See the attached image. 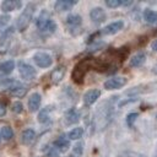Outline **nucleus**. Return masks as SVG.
Wrapping results in <instances>:
<instances>
[{
	"label": "nucleus",
	"mask_w": 157,
	"mask_h": 157,
	"mask_svg": "<svg viewBox=\"0 0 157 157\" xmlns=\"http://www.w3.org/2000/svg\"><path fill=\"white\" fill-rule=\"evenodd\" d=\"M36 26L40 32H45V33H54L56 29V23L54 22V20L50 18V15L48 11L43 10L39 16L36 20Z\"/></svg>",
	"instance_id": "nucleus-1"
},
{
	"label": "nucleus",
	"mask_w": 157,
	"mask_h": 157,
	"mask_svg": "<svg viewBox=\"0 0 157 157\" xmlns=\"http://www.w3.org/2000/svg\"><path fill=\"white\" fill-rule=\"evenodd\" d=\"M34 9H36V5L29 2L26 5V7L23 9V11L21 12V15L18 16L17 18V22H16V27L20 32H23L31 23L32 18H33V13H34Z\"/></svg>",
	"instance_id": "nucleus-2"
},
{
	"label": "nucleus",
	"mask_w": 157,
	"mask_h": 157,
	"mask_svg": "<svg viewBox=\"0 0 157 157\" xmlns=\"http://www.w3.org/2000/svg\"><path fill=\"white\" fill-rule=\"evenodd\" d=\"M18 72H20L21 77L23 80H27V81L34 80L36 76H37V70L32 65H29V64H27L25 61H20L18 63Z\"/></svg>",
	"instance_id": "nucleus-3"
},
{
	"label": "nucleus",
	"mask_w": 157,
	"mask_h": 157,
	"mask_svg": "<svg viewBox=\"0 0 157 157\" xmlns=\"http://www.w3.org/2000/svg\"><path fill=\"white\" fill-rule=\"evenodd\" d=\"M33 61H34V64H36L38 67L47 69V67L52 66V64H53V58H52L48 53L37 52V53L33 55Z\"/></svg>",
	"instance_id": "nucleus-4"
},
{
	"label": "nucleus",
	"mask_w": 157,
	"mask_h": 157,
	"mask_svg": "<svg viewBox=\"0 0 157 157\" xmlns=\"http://www.w3.org/2000/svg\"><path fill=\"white\" fill-rule=\"evenodd\" d=\"M126 82H128L126 77H124V76H114V77L108 78L103 83V86L108 91H114V90H119V88L124 87L126 85Z\"/></svg>",
	"instance_id": "nucleus-5"
},
{
	"label": "nucleus",
	"mask_w": 157,
	"mask_h": 157,
	"mask_svg": "<svg viewBox=\"0 0 157 157\" xmlns=\"http://www.w3.org/2000/svg\"><path fill=\"white\" fill-rule=\"evenodd\" d=\"M123 27H124V21L118 20V21H114V22L107 25L105 27H103L102 31H101V33L104 34V36H112V34H115L119 31H121Z\"/></svg>",
	"instance_id": "nucleus-6"
},
{
	"label": "nucleus",
	"mask_w": 157,
	"mask_h": 157,
	"mask_svg": "<svg viewBox=\"0 0 157 157\" xmlns=\"http://www.w3.org/2000/svg\"><path fill=\"white\" fill-rule=\"evenodd\" d=\"M90 18L92 20L93 23H97V25H98V23H102V22L105 21L107 13H105V11H104L102 7L97 6V7H93V9L90 11Z\"/></svg>",
	"instance_id": "nucleus-7"
},
{
	"label": "nucleus",
	"mask_w": 157,
	"mask_h": 157,
	"mask_svg": "<svg viewBox=\"0 0 157 157\" xmlns=\"http://www.w3.org/2000/svg\"><path fill=\"white\" fill-rule=\"evenodd\" d=\"M87 71V66L85 65V63H80L75 66L74 71H72V80L76 82V83H81L83 81V77H85V74Z\"/></svg>",
	"instance_id": "nucleus-8"
},
{
	"label": "nucleus",
	"mask_w": 157,
	"mask_h": 157,
	"mask_svg": "<svg viewBox=\"0 0 157 157\" xmlns=\"http://www.w3.org/2000/svg\"><path fill=\"white\" fill-rule=\"evenodd\" d=\"M101 96V91L98 88H92V90H88L85 94H83V103L86 105H92L93 103L97 102V99L99 98Z\"/></svg>",
	"instance_id": "nucleus-9"
},
{
	"label": "nucleus",
	"mask_w": 157,
	"mask_h": 157,
	"mask_svg": "<svg viewBox=\"0 0 157 157\" xmlns=\"http://www.w3.org/2000/svg\"><path fill=\"white\" fill-rule=\"evenodd\" d=\"M9 92H10L12 96L22 97V96H25V94H26V92H27V86H26V85H23V83H22V82H20V81L15 80V82H13V83H12V86L10 87Z\"/></svg>",
	"instance_id": "nucleus-10"
},
{
	"label": "nucleus",
	"mask_w": 157,
	"mask_h": 157,
	"mask_svg": "<svg viewBox=\"0 0 157 157\" xmlns=\"http://www.w3.org/2000/svg\"><path fill=\"white\" fill-rule=\"evenodd\" d=\"M76 4H77V1H75V0H58L54 4V9L58 12H64V11L71 10Z\"/></svg>",
	"instance_id": "nucleus-11"
},
{
	"label": "nucleus",
	"mask_w": 157,
	"mask_h": 157,
	"mask_svg": "<svg viewBox=\"0 0 157 157\" xmlns=\"http://www.w3.org/2000/svg\"><path fill=\"white\" fill-rule=\"evenodd\" d=\"M40 102H42V97H40V94L38 93V92H34V93H32L31 96H29V98H28V109H29V112H32V113H34V112H37L38 109H39V107H40Z\"/></svg>",
	"instance_id": "nucleus-12"
},
{
	"label": "nucleus",
	"mask_w": 157,
	"mask_h": 157,
	"mask_svg": "<svg viewBox=\"0 0 157 157\" xmlns=\"http://www.w3.org/2000/svg\"><path fill=\"white\" fill-rule=\"evenodd\" d=\"M145 61H146V54L142 53V52H139V53H136L135 55H132L130 58L129 66L130 67H140L145 64Z\"/></svg>",
	"instance_id": "nucleus-13"
},
{
	"label": "nucleus",
	"mask_w": 157,
	"mask_h": 157,
	"mask_svg": "<svg viewBox=\"0 0 157 157\" xmlns=\"http://www.w3.org/2000/svg\"><path fill=\"white\" fill-rule=\"evenodd\" d=\"M64 120H65V124H66V125L76 124V123H78V120H80V113L77 112V109L71 108L70 110H67V112L65 113Z\"/></svg>",
	"instance_id": "nucleus-14"
},
{
	"label": "nucleus",
	"mask_w": 157,
	"mask_h": 157,
	"mask_svg": "<svg viewBox=\"0 0 157 157\" xmlns=\"http://www.w3.org/2000/svg\"><path fill=\"white\" fill-rule=\"evenodd\" d=\"M70 147V140L65 136H59L54 141V148H56L59 152H66Z\"/></svg>",
	"instance_id": "nucleus-15"
},
{
	"label": "nucleus",
	"mask_w": 157,
	"mask_h": 157,
	"mask_svg": "<svg viewBox=\"0 0 157 157\" xmlns=\"http://www.w3.org/2000/svg\"><path fill=\"white\" fill-rule=\"evenodd\" d=\"M64 76H65V67L64 66H58V67H55L52 71L50 80H52V82L54 85H58L59 82H61V80L64 78Z\"/></svg>",
	"instance_id": "nucleus-16"
},
{
	"label": "nucleus",
	"mask_w": 157,
	"mask_h": 157,
	"mask_svg": "<svg viewBox=\"0 0 157 157\" xmlns=\"http://www.w3.org/2000/svg\"><path fill=\"white\" fill-rule=\"evenodd\" d=\"M21 2L17 1V0H5L1 2L0 7L4 12H10V11H13V10H17L21 7Z\"/></svg>",
	"instance_id": "nucleus-17"
},
{
	"label": "nucleus",
	"mask_w": 157,
	"mask_h": 157,
	"mask_svg": "<svg viewBox=\"0 0 157 157\" xmlns=\"http://www.w3.org/2000/svg\"><path fill=\"white\" fill-rule=\"evenodd\" d=\"M36 139V131L33 129H26L21 132V142L23 145H31Z\"/></svg>",
	"instance_id": "nucleus-18"
},
{
	"label": "nucleus",
	"mask_w": 157,
	"mask_h": 157,
	"mask_svg": "<svg viewBox=\"0 0 157 157\" xmlns=\"http://www.w3.org/2000/svg\"><path fill=\"white\" fill-rule=\"evenodd\" d=\"M81 23H82V17L77 13H70L66 17V25L70 28H77L81 26Z\"/></svg>",
	"instance_id": "nucleus-19"
},
{
	"label": "nucleus",
	"mask_w": 157,
	"mask_h": 157,
	"mask_svg": "<svg viewBox=\"0 0 157 157\" xmlns=\"http://www.w3.org/2000/svg\"><path fill=\"white\" fill-rule=\"evenodd\" d=\"M144 20L150 23V25H155L157 23V12L151 10V9H146L144 11Z\"/></svg>",
	"instance_id": "nucleus-20"
},
{
	"label": "nucleus",
	"mask_w": 157,
	"mask_h": 157,
	"mask_svg": "<svg viewBox=\"0 0 157 157\" xmlns=\"http://www.w3.org/2000/svg\"><path fill=\"white\" fill-rule=\"evenodd\" d=\"M15 69V61L13 60H6V61H2L0 64V71L5 75H9Z\"/></svg>",
	"instance_id": "nucleus-21"
},
{
	"label": "nucleus",
	"mask_w": 157,
	"mask_h": 157,
	"mask_svg": "<svg viewBox=\"0 0 157 157\" xmlns=\"http://www.w3.org/2000/svg\"><path fill=\"white\" fill-rule=\"evenodd\" d=\"M83 135V128H74L67 132V139L69 140H78Z\"/></svg>",
	"instance_id": "nucleus-22"
},
{
	"label": "nucleus",
	"mask_w": 157,
	"mask_h": 157,
	"mask_svg": "<svg viewBox=\"0 0 157 157\" xmlns=\"http://www.w3.org/2000/svg\"><path fill=\"white\" fill-rule=\"evenodd\" d=\"M49 112H50V107H45V108H43L39 112V114H38V121L40 124H45V123L49 121V119H50Z\"/></svg>",
	"instance_id": "nucleus-23"
},
{
	"label": "nucleus",
	"mask_w": 157,
	"mask_h": 157,
	"mask_svg": "<svg viewBox=\"0 0 157 157\" xmlns=\"http://www.w3.org/2000/svg\"><path fill=\"white\" fill-rule=\"evenodd\" d=\"M82 153H83V142L80 141V142H77V144L74 145V147H72V153H71L70 157H81Z\"/></svg>",
	"instance_id": "nucleus-24"
},
{
	"label": "nucleus",
	"mask_w": 157,
	"mask_h": 157,
	"mask_svg": "<svg viewBox=\"0 0 157 157\" xmlns=\"http://www.w3.org/2000/svg\"><path fill=\"white\" fill-rule=\"evenodd\" d=\"M1 136L4 140H10L13 136V131L10 126H2L1 128Z\"/></svg>",
	"instance_id": "nucleus-25"
},
{
	"label": "nucleus",
	"mask_w": 157,
	"mask_h": 157,
	"mask_svg": "<svg viewBox=\"0 0 157 157\" xmlns=\"http://www.w3.org/2000/svg\"><path fill=\"white\" fill-rule=\"evenodd\" d=\"M11 109H12L13 113L20 114V113L23 112V104H22L20 101H16V102H13V103L11 104Z\"/></svg>",
	"instance_id": "nucleus-26"
},
{
	"label": "nucleus",
	"mask_w": 157,
	"mask_h": 157,
	"mask_svg": "<svg viewBox=\"0 0 157 157\" xmlns=\"http://www.w3.org/2000/svg\"><path fill=\"white\" fill-rule=\"evenodd\" d=\"M137 117H139L137 113H129V114L126 115V124H128V126L132 128V126H134V123H135L136 119H137Z\"/></svg>",
	"instance_id": "nucleus-27"
},
{
	"label": "nucleus",
	"mask_w": 157,
	"mask_h": 157,
	"mask_svg": "<svg viewBox=\"0 0 157 157\" xmlns=\"http://www.w3.org/2000/svg\"><path fill=\"white\" fill-rule=\"evenodd\" d=\"M121 4H123V0H105V5L110 9L119 7V6H121Z\"/></svg>",
	"instance_id": "nucleus-28"
},
{
	"label": "nucleus",
	"mask_w": 157,
	"mask_h": 157,
	"mask_svg": "<svg viewBox=\"0 0 157 157\" xmlns=\"http://www.w3.org/2000/svg\"><path fill=\"white\" fill-rule=\"evenodd\" d=\"M10 22V16L9 15H1L0 16V28L5 27Z\"/></svg>",
	"instance_id": "nucleus-29"
},
{
	"label": "nucleus",
	"mask_w": 157,
	"mask_h": 157,
	"mask_svg": "<svg viewBox=\"0 0 157 157\" xmlns=\"http://www.w3.org/2000/svg\"><path fill=\"white\" fill-rule=\"evenodd\" d=\"M48 157H59V151L54 147H52L48 152Z\"/></svg>",
	"instance_id": "nucleus-30"
},
{
	"label": "nucleus",
	"mask_w": 157,
	"mask_h": 157,
	"mask_svg": "<svg viewBox=\"0 0 157 157\" xmlns=\"http://www.w3.org/2000/svg\"><path fill=\"white\" fill-rule=\"evenodd\" d=\"M6 114V105L4 103H0V117H4Z\"/></svg>",
	"instance_id": "nucleus-31"
},
{
	"label": "nucleus",
	"mask_w": 157,
	"mask_h": 157,
	"mask_svg": "<svg viewBox=\"0 0 157 157\" xmlns=\"http://www.w3.org/2000/svg\"><path fill=\"white\" fill-rule=\"evenodd\" d=\"M151 49H152L155 53H157V39H155V40L151 43Z\"/></svg>",
	"instance_id": "nucleus-32"
},
{
	"label": "nucleus",
	"mask_w": 157,
	"mask_h": 157,
	"mask_svg": "<svg viewBox=\"0 0 157 157\" xmlns=\"http://www.w3.org/2000/svg\"><path fill=\"white\" fill-rule=\"evenodd\" d=\"M132 4V1H124L123 0V4H121V6H130Z\"/></svg>",
	"instance_id": "nucleus-33"
}]
</instances>
